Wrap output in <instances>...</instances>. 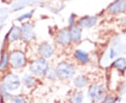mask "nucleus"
<instances>
[{
	"instance_id": "obj_10",
	"label": "nucleus",
	"mask_w": 126,
	"mask_h": 103,
	"mask_svg": "<svg viewBox=\"0 0 126 103\" xmlns=\"http://www.w3.org/2000/svg\"><path fill=\"white\" fill-rule=\"evenodd\" d=\"M96 21H97V19H96V18H94V17L83 18L79 21V24L81 25V27H91V26L94 25L95 23H96Z\"/></svg>"
},
{
	"instance_id": "obj_15",
	"label": "nucleus",
	"mask_w": 126,
	"mask_h": 103,
	"mask_svg": "<svg viewBox=\"0 0 126 103\" xmlns=\"http://www.w3.org/2000/svg\"><path fill=\"white\" fill-rule=\"evenodd\" d=\"M20 29L18 27H14L11 31V34H10V39L11 40L17 39L19 35H20Z\"/></svg>"
},
{
	"instance_id": "obj_13",
	"label": "nucleus",
	"mask_w": 126,
	"mask_h": 103,
	"mask_svg": "<svg viewBox=\"0 0 126 103\" xmlns=\"http://www.w3.org/2000/svg\"><path fill=\"white\" fill-rule=\"evenodd\" d=\"M113 65L119 70H124L126 68V60H125L124 58H119L114 62Z\"/></svg>"
},
{
	"instance_id": "obj_2",
	"label": "nucleus",
	"mask_w": 126,
	"mask_h": 103,
	"mask_svg": "<svg viewBox=\"0 0 126 103\" xmlns=\"http://www.w3.org/2000/svg\"><path fill=\"white\" fill-rule=\"evenodd\" d=\"M31 70L37 75L45 73L48 69V62L44 58H40L32 63Z\"/></svg>"
},
{
	"instance_id": "obj_3",
	"label": "nucleus",
	"mask_w": 126,
	"mask_h": 103,
	"mask_svg": "<svg viewBox=\"0 0 126 103\" xmlns=\"http://www.w3.org/2000/svg\"><path fill=\"white\" fill-rule=\"evenodd\" d=\"M90 97L94 100L99 101L104 98L105 95V91L102 86L95 85L92 86L90 89Z\"/></svg>"
},
{
	"instance_id": "obj_7",
	"label": "nucleus",
	"mask_w": 126,
	"mask_h": 103,
	"mask_svg": "<svg viewBox=\"0 0 126 103\" xmlns=\"http://www.w3.org/2000/svg\"><path fill=\"white\" fill-rule=\"evenodd\" d=\"M23 37L25 40H29L34 38V32L32 25L30 24H27L23 27Z\"/></svg>"
},
{
	"instance_id": "obj_16",
	"label": "nucleus",
	"mask_w": 126,
	"mask_h": 103,
	"mask_svg": "<svg viewBox=\"0 0 126 103\" xmlns=\"http://www.w3.org/2000/svg\"><path fill=\"white\" fill-rule=\"evenodd\" d=\"M7 62H8V55H7V54H5L4 57H3L2 61H1V65H0V70L4 69V68L6 66Z\"/></svg>"
},
{
	"instance_id": "obj_5",
	"label": "nucleus",
	"mask_w": 126,
	"mask_h": 103,
	"mask_svg": "<svg viewBox=\"0 0 126 103\" xmlns=\"http://www.w3.org/2000/svg\"><path fill=\"white\" fill-rule=\"evenodd\" d=\"M11 61L15 67H20L25 63V57L21 52H15L11 55Z\"/></svg>"
},
{
	"instance_id": "obj_6",
	"label": "nucleus",
	"mask_w": 126,
	"mask_h": 103,
	"mask_svg": "<svg viewBox=\"0 0 126 103\" xmlns=\"http://www.w3.org/2000/svg\"><path fill=\"white\" fill-rule=\"evenodd\" d=\"M126 8V0H118L110 6L109 11L112 13H118L125 10Z\"/></svg>"
},
{
	"instance_id": "obj_12",
	"label": "nucleus",
	"mask_w": 126,
	"mask_h": 103,
	"mask_svg": "<svg viewBox=\"0 0 126 103\" xmlns=\"http://www.w3.org/2000/svg\"><path fill=\"white\" fill-rule=\"evenodd\" d=\"M76 57H77V58L79 61H81L83 62V63L88 62V60H89L88 54H86V52H84L83 51H81V50L77 51V52H76Z\"/></svg>"
},
{
	"instance_id": "obj_1",
	"label": "nucleus",
	"mask_w": 126,
	"mask_h": 103,
	"mask_svg": "<svg viewBox=\"0 0 126 103\" xmlns=\"http://www.w3.org/2000/svg\"><path fill=\"white\" fill-rule=\"evenodd\" d=\"M57 72L60 77L63 79H68L73 76L75 70L73 66L68 63H63L59 64L57 67Z\"/></svg>"
},
{
	"instance_id": "obj_4",
	"label": "nucleus",
	"mask_w": 126,
	"mask_h": 103,
	"mask_svg": "<svg viewBox=\"0 0 126 103\" xmlns=\"http://www.w3.org/2000/svg\"><path fill=\"white\" fill-rule=\"evenodd\" d=\"M5 83L6 87L9 90L16 89L20 86V81L18 77L11 75H9L5 80Z\"/></svg>"
},
{
	"instance_id": "obj_8",
	"label": "nucleus",
	"mask_w": 126,
	"mask_h": 103,
	"mask_svg": "<svg viewBox=\"0 0 126 103\" xmlns=\"http://www.w3.org/2000/svg\"><path fill=\"white\" fill-rule=\"evenodd\" d=\"M39 54L44 57H49L53 54V49L48 44H43L39 49Z\"/></svg>"
},
{
	"instance_id": "obj_11",
	"label": "nucleus",
	"mask_w": 126,
	"mask_h": 103,
	"mask_svg": "<svg viewBox=\"0 0 126 103\" xmlns=\"http://www.w3.org/2000/svg\"><path fill=\"white\" fill-rule=\"evenodd\" d=\"M71 38L73 40L77 41L81 38V30L78 27H74L72 28L70 32Z\"/></svg>"
},
{
	"instance_id": "obj_9",
	"label": "nucleus",
	"mask_w": 126,
	"mask_h": 103,
	"mask_svg": "<svg viewBox=\"0 0 126 103\" xmlns=\"http://www.w3.org/2000/svg\"><path fill=\"white\" fill-rule=\"evenodd\" d=\"M71 38L70 36V33L67 31V30H64L63 32H60V34H59L58 40L60 43H62L63 45H66L69 42Z\"/></svg>"
},
{
	"instance_id": "obj_14",
	"label": "nucleus",
	"mask_w": 126,
	"mask_h": 103,
	"mask_svg": "<svg viewBox=\"0 0 126 103\" xmlns=\"http://www.w3.org/2000/svg\"><path fill=\"white\" fill-rule=\"evenodd\" d=\"M87 83V80L85 77H80L76 79V80L74 81V84L78 86V87H83L86 85Z\"/></svg>"
},
{
	"instance_id": "obj_17",
	"label": "nucleus",
	"mask_w": 126,
	"mask_h": 103,
	"mask_svg": "<svg viewBox=\"0 0 126 103\" xmlns=\"http://www.w3.org/2000/svg\"><path fill=\"white\" fill-rule=\"evenodd\" d=\"M82 95L80 94V93H79V94L77 95V98H76V99H75V100L77 101V103H80V102H81L82 101Z\"/></svg>"
}]
</instances>
